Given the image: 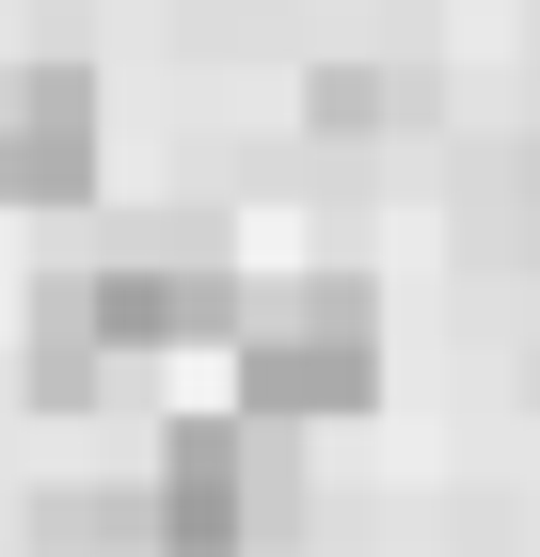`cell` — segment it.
Listing matches in <instances>:
<instances>
[{
	"mask_svg": "<svg viewBox=\"0 0 540 557\" xmlns=\"http://www.w3.org/2000/svg\"><path fill=\"white\" fill-rule=\"evenodd\" d=\"M302 542V446L254 414H175L143 462V557H271Z\"/></svg>",
	"mask_w": 540,
	"mask_h": 557,
	"instance_id": "obj_2",
	"label": "cell"
},
{
	"mask_svg": "<svg viewBox=\"0 0 540 557\" xmlns=\"http://www.w3.org/2000/svg\"><path fill=\"white\" fill-rule=\"evenodd\" d=\"M16 383H33V414H96V398L127 383L112 350H96V319H80V271L33 287V350H16Z\"/></svg>",
	"mask_w": 540,
	"mask_h": 557,
	"instance_id": "obj_5",
	"label": "cell"
},
{
	"mask_svg": "<svg viewBox=\"0 0 540 557\" xmlns=\"http://www.w3.org/2000/svg\"><path fill=\"white\" fill-rule=\"evenodd\" d=\"M80 319L112 367H160V350H223L239 335V256L223 223H175V239H127V256L80 271Z\"/></svg>",
	"mask_w": 540,
	"mask_h": 557,
	"instance_id": "obj_3",
	"label": "cell"
},
{
	"mask_svg": "<svg viewBox=\"0 0 540 557\" xmlns=\"http://www.w3.org/2000/svg\"><path fill=\"white\" fill-rule=\"evenodd\" d=\"M33 542H48V557H143V478H80V494H48Z\"/></svg>",
	"mask_w": 540,
	"mask_h": 557,
	"instance_id": "obj_6",
	"label": "cell"
},
{
	"mask_svg": "<svg viewBox=\"0 0 540 557\" xmlns=\"http://www.w3.org/2000/svg\"><path fill=\"white\" fill-rule=\"evenodd\" d=\"M96 191V64H0V208H80Z\"/></svg>",
	"mask_w": 540,
	"mask_h": 557,
	"instance_id": "obj_4",
	"label": "cell"
},
{
	"mask_svg": "<svg viewBox=\"0 0 540 557\" xmlns=\"http://www.w3.org/2000/svg\"><path fill=\"white\" fill-rule=\"evenodd\" d=\"M223 367H239V414H254V430H334V414H366V398H381V302H366V271L239 287Z\"/></svg>",
	"mask_w": 540,
	"mask_h": 557,
	"instance_id": "obj_1",
	"label": "cell"
},
{
	"mask_svg": "<svg viewBox=\"0 0 540 557\" xmlns=\"http://www.w3.org/2000/svg\"><path fill=\"white\" fill-rule=\"evenodd\" d=\"M414 112H429L414 64H334V81H302V128H350V144H366V128H414Z\"/></svg>",
	"mask_w": 540,
	"mask_h": 557,
	"instance_id": "obj_7",
	"label": "cell"
}]
</instances>
